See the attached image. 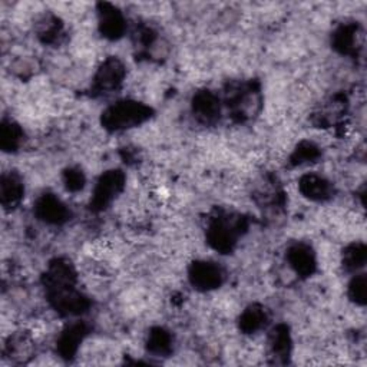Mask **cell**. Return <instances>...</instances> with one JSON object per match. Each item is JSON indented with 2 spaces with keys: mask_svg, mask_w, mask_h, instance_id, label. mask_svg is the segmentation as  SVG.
<instances>
[{
  "mask_svg": "<svg viewBox=\"0 0 367 367\" xmlns=\"http://www.w3.org/2000/svg\"><path fill=\"white\" fill-rule=\"evenodd\" d=\"M148 118H150V108H146L138 102L124 101V102H118L105 112L104 122L107 128L118 131V130L135 127Z\"/></svg>",
  "mask_w": 367,
  "mask_h": 367,
  "instance_id": "obj_1",
  "label": "cell"
},
{
  "mask_svg": "<svg viewBox=\"0 0 367 367\" xmlns=\"http://www.w3.org/2000/svg\"><path fill=\"white\" fill-rule=\"evenodd\" d=\"M240 230V221L237 218H230L228 215L218 217L210 226L208 237L210 242L217 250L228 251L237 241Z\"/></svg>",
  "mask_w": 367,
  "mask_h": 367,
  "instance_id": "obj_2",
  "label": "cell"
},
{
  "mask_svg": "<svg viewBox=\"0 0 367 367\" xmlns=\"http://www.w3.org/2000/svg\"><path fill=\"white\" fill-rule=\"evenodd\" d=\"M189 277L194 286H197L198 288L203 290H210L221 284L223 273L219 270V267L214 265L212 263L204 261V263H197L192 267Z\"/></svg>",
  "mask_w": 367,
  "mask_h": 367,
  "instance_id": "obj_3",
  "label": "cell"
},
{
  "mask_svg": "<svg viewBox=\"0 0 367 367\" xmlns=\"http://www.w3.org/2000/svg\"><path fill=\"white\" fill-rule=\"evenodd\" d=\"M122 77H124V68L116 59H111L97 70L95 85L100 91H112L120 85Z\"/></svg>",
  "mask_w": 367,
  "mask_h": 367,
  "instance_id": "obj_4",
  "label": "cell"
},
{
  "mask_svg": "<svg viewBox=\"0 0 367 367\" xmlns=\"http://www.w3.org/2000/svg\"><path fill=\"white\" fill-rule=\"evenodd\" d=\"M122 188V175L119 173L105 174L97 182L93 194V203L96 207H105L115 197V194Z\"/></svg>",
  "mask_w": 367,
  "mask_h": 367,
  "instance_id": "obj_5",
  "label": "cell"
},
{
  "mask_svg": "<svg viewBox=\"0 0 367 367\" xmlns=\"http://www.w3.org/2000/svg\"><path fill=\"white\" fill-rule=\"evenodd\" d=\"M36 214L46 223L59 224L66 219L68 210L59 198L54 195H45L36 204Z\"/></svg>",
  "mask_w": 367,
  "mask_h": 367,
  "instance_id": "obj_6",
  "label": "cell"
},
{
  "mask_svg": "<svg viewBox=\"0 0 367 367\" xmlns=\"http://www.w3.org/2000/svg\"><path fill=\"white\" fill-rule=\"evenodd\" d=\"M100 24L102 33L111 39L119 38L125 31L124 16L111 5H102V9L100 12Z\"/></svg>",
  "mask_w": 367,
  "mask_h": 367,
  "instance_id": "obj_7",
  "label": "cell"
},
{
  "mask_svg": "<svg viewBox=\"0 0 367 367\" xmlns=\"http://www.w3.org/2000/svg\"><path fill=\"white\" fill-rule=\"evenodd\" d=\"M194 112L200 120L212 122L219 115V100L210 92H203L195 97Z\"/></svg>",
  "mask_w": 367,
  "mask_h": 367,
  "instance_id": "obj_8",
  "label": "cell"
},
{
  "mask_svg": "<svg viewBox=\"0 0 367 367\" xmlns=\"http://www.w3.org/2000/svg\"><path fill=\"white\" fill-rule=\"evenodd\" d=\"M300 188L306 197L310 200L322 201L330 197L331 194V187L330 182H327L325 178L319 175H306L303 177L300 182Z\"/></svg>",
  "mask_w": 367,
  "mask_h": 367,
  "instance_id": "obj_9",
  "label": "cell"
},
{
  "mask_svg": "<svg viewBox=\"0 0 367 367\" xmlns=\"http://www.w3.org/2000/svg\"><path fill=\"white\" fill-rule=\"evenodd\" d=\"M288 260H290V265L302 276H307L313 272L314 268L313 253L307 246H303V244L290 250Z\"/></svg>",
  "mask_w": 367,
  "mask_h": 367,
  "instance_id": "obj_10",
  "label": "cell"
},
{
  "mask_svg": "<svg viewBox=\"0 0 367 367\" xmlns=\"http://www.w3.org/2000/svg\"><path fill=\"white\" fill-rule=\"evenodd\" d=\"M23 185L17 175L9 174L2 177V184H0V195H2V204L5 207L15 205L22 198Z\"/></svg>",
  "mask_w": 367,
  "mask_h": 367,
  "instance_id": "obj_11",
  "label": "cell"
},
{
  "mask_svg": "<svg viewBox=\"0 0 367 367\" xmlns=\"http://www.w3.org/2000/svg\"><path fill=\"white\" fill-rule=\"evenodd\" d=\"M20 136H22V131L19 130V127L13 125L12 122H9V124L3 122L2 131H0V142H2L5 151L15 150L20 142Z\"/></svg>",
  "mask_w": 367,
  "mask_h": 367,
  "instance_id": "obj_12",
  "label": "cell"
},
{
  "mask_svg": "<svg viewBox=\"0 0 367 367\" xmlns=\"http://www.w3.org/2000/svg\"><path fill=\"white\" fill-rule=\"evenodd\" d=\"M84 327L82 326H72L65 331V334L61 337V348L65 354L72 353L77 349L78 343L82 340Z\"/></svg>",
  "mask_w": 367,
  "mask_h": 367,
  "instance_id": "obj_13",
  "label": "cell"
},
{
  "mask_svg": "<svg viewBox=\"0 0 367 367\" xmlns=\"http://www.w3.org/2000/svg\"><path fill=\"white\" fill-rule=\"evenodd\" d=\"M264 322H265V313L261 309L251 307L242 314L241 326L247 331H256L264 325Z\"/></svg>",
  "mask_w": 367,
  "mask_h": 367,
  "instance_id": "obj_14",
  "label": "cell"
},
{
  "mask_svg": "<svg viewBox=\"0 0 367 367\" xmlns=\"http://www.w3.org/2000/svg\"><path fill=\"white\" fill-rule=\"evenodd\" d=\"M364 261H366V250L361 244L350 247L345 253V265L349 268V270H357V268L364 265Z\"/></svg>",
  "mask_w": 367,
  "mask_h": 367,
  "instance_id": "obj_15",
  "label": "cell"
},
{
  "mask_svg": "<svg viewBox=\"0 0 367 367\" xmlns=\"http://www.w3.org/2000/svg\"><path fill=\"white\" fill-rule=\"evenodd\" d=\"M150 349L155 353H164L169 349V337L168 334L158 329L150 337Z\"/></svg>",
  "mask_w": 367,
  "mask_h": 367,
  "instance_id": "obj_16",
  "label": "cell"
},
{
  "mask_svg": "<svg viewBox=\"0 0 367 367\" xmlns=\"http://www.w3.org/2000/svg\"><path fill=\"white\" fill-rule=\"evenodd\" d=\"M364 286H366L364 277H357L350 284V296L357 303H364V297H366V287Z\"/></svg>",
  "mask_w": 367,
  "mask_h": 367,
  "instance_id": "obj_17",
  "label": "cell"
},
{
  "mask_svg": "<svg viewBox=\"0 0 367 367\" xmlns=\"http://www.w3.org/2000/svg\"><path fill=\"white\" fill-rule=\"evenodd\" d=\"M317 157V148L313 145V143H303L300 145L299 151L296 153V159L299 164L302 162H307L313 158Z\"/></svg>",
  "mask_w": 367,
  "mask_h": 367,
  "instance_id": "obj_18",
  "label": "cell"
},
{
  "mask_svg": "<svg viewBox=\"0 0 367 367\" xmlns=\"http://www.w3.org/2000/svg\"><path fill=\"white\" fill-rule=\"evenodd\" d=\"M66 185L69 189L77 191L82 188L84 185V175L79 173V171H70L66 175Z\"/></svg>",
  "mask_w": 367,
  "mask_h": 367,
  "instance_id": "obj_19",
  "label": "cell"
}]
</instances>
